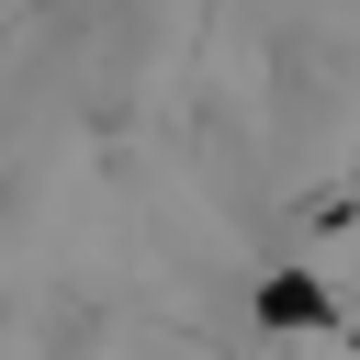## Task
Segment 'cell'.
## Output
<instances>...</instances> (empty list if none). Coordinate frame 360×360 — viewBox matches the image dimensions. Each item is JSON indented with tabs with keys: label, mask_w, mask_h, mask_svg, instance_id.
I'll return each mask as SVG.
<instances>
[{
	"label": "cell",
	"mask_w": 360,
	"mask_h": 360,
	"mask_svg": "<svg viewBox=\"0 0 360 360\" xmlns=\"http://www.w3.org/2000/svg\"><path fill=\"white\" fill-rule=\"evenodd\" d=\"M259 315H270V326H326L338 304H326L304 270H270V281H259Z\"/></svg>",
	"instance_id": "1"
}]
</instances>
